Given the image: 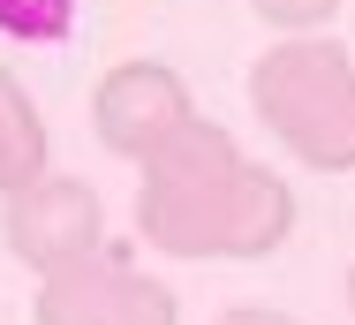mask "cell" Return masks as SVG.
<instances>
[{
  "mask_svg": "<svg viewBox=\"0 0 355 325\" xmlns=\"http://www.w3.org/2000/svg\"><path fill=\"white\" fill-rule=\"evenodd\" d=\"M295 227V197L272 167L242 159V144L189 114L144 159L137 235L159 258H272Z\"/></svg>",
  "mask_w": 355,
  "mask_h": 325,
  "instance_id": "cell-1",
  "label": "cell"
},
{
  "mask_svg": "<svg viewBox=\"0 0 355 325\" xmlns=\"http://www.w3.org/2000/svg\"><path fill=\"white\" fill-rule=\"evenodd\" d=\"M250 106L257 122L280 136V151H295L318 174H348L355 167V61L348 46L295 31L272 38L257 68H250Z\"/></svg>",
  "mask_w": 355,
  "mask_h": 325,
  "instance_id": "cell-2",
  "label": "cell"
},
{
  "mask_svg": "<svg viewBox=\"0 0 355 325\" xmlns=\"http://www.w3.org/2000/svg\"><path fill=\"white\" fill-rule=\"evenodd\" d=\"M38 325H174V295L137 272L121 250H91V258L61 265L38 280Z\"/></svg>",
  "mask_w": 355,
  "mask_h": 325,
  "instance_id": "cell-3",
  "label": "cell"
},
{
  "mask_svg": "<svg viewBox=\"0 0 355 325\" xmlns=\"http://www.w3.org/2000/svg\"><path fill=\"white\" fill-rule=\"evenodd\" d=\"M8 250L46 280L61 265L106 250V204L69 174H38V182L8 190Z\"/></svg>",
  "mask_w": 355,
  "mask_h": 325,
  "instance_id": "cell-4",
  "label": "cell"
},
{
  "mask_svg": "<svg viewBox=\"0 0 355 325\" xmlns=\"http://www.w3.org/2000/svg\"><path fill=\"white\" fill-rule=\"evenodd\" d=\"M197 106H189V83L174 76L166 61H121L98 76V91H91V129L106 151H121V159H151L166 136L182 129Z\"/></svg>",
  "mask_w": 355,
  "mask_h": 325,
  "instance_id": "cell-5",
  "label": "cell"
},
{
  "mask_svg": "<svg viewBox=\"0 0 355 325\" xmlns=\"http://www.w3.org/2000/svg\"><path fill=\"white\" fill-rule=\"evenodd\" d=\"M38 174H46V122H38L31 91L0 68V197L38 182Z\"/></svg>",
  "mask_w": 355,
  "mask_h": 325,
  "instance_id": "cell-6",
  "label": "cell"
},
{
  "mask_svg": "<svg viewBox=\"0 0 355 325\" xmlns=\"http://www.w3.org/2000/svg\"><path fill=\"white\" fill-rule=\"evenodd\" d=\"M76 31V0H0V38L15 46H61Z\"/></svg>",
  "mask_w": 355,
  "mask_h": 325,
  "instance_id": "cell-7",
  "label": "cell"
},
{
  "mask_svg": "<svg viewBox=\"0 0 355 325\" xmlns=\"http://www.w3.org/2000/svg\"><path fill=\"white\" fill-rule=\"evenodd\" d=\"M280 38H295V31H318V23H333L340 15V0H250Z\"/></svg>",
  "mask_w": 355,
  "mask_h": 325,
  "instance_id": "cell-8",
  "label": "cell"
},
{
  "mask_svg": "<svg viewBox=\"0 0 355 325\" xmlns=\"http://www.w3.org/2000/svg\"><path fill=\"white\" fill-rule=\"evenodd\" d=\"M219 325H295L287 310H265V303H242V310H227Z\"/></svg>",
  "mask_w": 355,
  "mask_h": 325,
  "instance_id": "cell-9",
  "label": "cell"
},
{
  "mask_svg": "<svg viewBox=\"0 0 355 325\" xmlns=\"http://www.w3.org/2000/svg\"><path fill=\"white\" fill-rule=\"evenodd\" d=\"M348 310H355V272H348Z\"/></svg>",
  "mask_w": 355,
  "mask_h": 325,
  "instance_id": "cell-10",
  "label": "cell"
}]
</instances>
